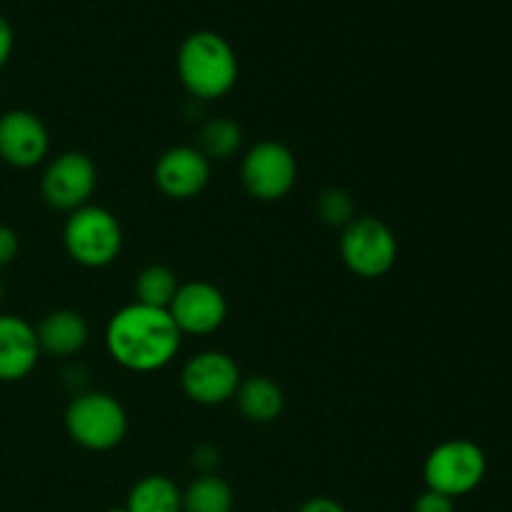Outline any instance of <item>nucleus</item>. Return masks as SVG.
<instances>
[{"label":"nucleus","instance_id":"1","mask_svg":"<svg viewBox=\"0 0 512 512\" xmlns=\"http://www.w3.org/2000/svg\"><path fill=\"white\" fill-rule=\"evenodd\" d=\"M180 338L183 333L168 310L143 303L118 310L105 330V345L115 363L135 373L165 368L180 350Z\"/></svg>","mask_w":512,"mask_h":512},{"label":"nucleus","instance_id":"17","mask_svg":"<svg viewBox=\"0 0 512 512\" xmlns=\"http://www.w3.org/2000/svg\"><path fill=\"white\" fill-rule=\"evenodd\" d=\"M233 510V490L223 478L203 475L188 485L183 493V512H230Z\"/></svg>","mask_w":512,"mask_h":512},{"label":"nucleus","instance_id":"23","mask_svg":"<svg viewBox=\"0 0 512 512\" xmlns=\"http://www.w3.org/2000/svg\"><path fill=\"white\" fill-rule=\"evenodd\" d=\"M10 53H13V28H10L8 20L0 15V68L8 63Z\"/></svg>","mask_w":512,"mask_h":512},{"label":"nucleus","instance_id":"15","mask_svg":"<svg viewBox=\"0 0 512 512\" xmlns=\"http://www.w3.org/2000/svg\"><path fill=\"white\" fill-rule=\"evenodd\" d=\"M238 408L250 423H273L283 413V390L278 383H273L265 375L258 378H250L245 383H240L238 388Z\"/></svg>","mask_w":512,"mask_h":512},{"label":"nucleus","instance_id":"5","mask_svg":"<svg viewBox=\"0 0 512 512\" xmlns=\"http://www.w3.org/2000/svg\"><path fill=\"white\" fill-rule=\"evenodd\" d=\"M65 428L78 445L88 450H110L125 438L128 418L113 395L85 393L68 405Z\"/></svg>","mask_w":512,"mask_h":512},{"label":"nucleus","instance_id":"19","mask_svg":"<svg viewBox=\"0 0 512 512\" xmlns=\"http://www.w3.org/2000/svg\"><path fill=\"white\" fill-rule=\"evenodd\" d=\"M240 143H243V130L230 118H215L200 130V153L205 158H230L233 153H238Z\"/></svg>","mask_w":512,"mask_h":512},{"label":"nucleus","instance_id":"10","mask_svg":"<svg viewBox=\"0 0 512 512\" xmlns=\"http://www.w3.org/2000/svg\"><path fill=\"white\" fill-rule=\"evenodd\" d=\"M168 313L180 333L208 335L225 323L228 303L215 285L198 280V283L180 285Z\"/></svg>","mask_w":512,"mask_h":512},{"label":"nucleus","instance_id":"22","mask_svg":"<svg viewBox=\"0 0 512 512\" xmlns=\"http://www.w3.org/2000/svg\"><path fill=\"white\" fill-rule=\"evenodd\" d=\"M18 235H15L13 228H8V225H0V268H5V265H10L15 260V255H18Z\"/></svg>","mask_w":512,"mask_h":512},{"label":"nucleus","instance_id":"6","mask_svg":"<svg viewBox=\"0 0 512 512\" xmlns=\"http://www.w3.org/2000/svg\"><path fill=\"white\" fill-rule=\"evenodd\" d=\"M345 265L360 278H380L398 258V240L393 230L378 218H355L340 238Z\"/></svg>","mask_w":512,"mask_h":512},{"label":"nucleus","instance_id":"18","mask_svg":"<svg viewBox=\"0 0 512 512\" xmlns=\"http://www.w3.org/2000/svg\"><path fill=\"white\" fill-rule=\"evenodd\" d=\"M178 278L170 268L165 265H150L135 280V295H138V303L150 305V308L168 310L173 303L175 293H178Z\"/></svg>","mask_w":512,"mask_h":512},{"label":"nucleus","instance_id":"4","mask_svg":"<svg viewBox=\"0 0 512 512\" xmlns=\"http://www.w3.org/2000/svg\"><path fill=\"white\" fill-rule=\"evenodd\" d=\"M488 460L485 453L470 440H448L428 455L423 478L428 490L448 498L468 495L483 483Z\"/></svg>","mask_w":512,"mask_h":512},{"label":"nucleus","instance_id":"20","mask_svg":"<svg viewBox=\"0 0 512 512\" xmlns=\"http://www.w3.org/2000/svg\"><path fill=\"white\" fill-rule=\"evenodd\" d=\"M318 215L330 228H348L355 220V205L345 190L330 188L318 198Z\"/></svg>","mask_w":512,"mask_h":512},{"label":"nucleus","instance_id":"11","mask_svg":"<svg viewBox=\"0 0 512 512\" xmlns=\"http://www.w3.org/2000/svg\"><path fill=\"white\" fill-rule=\"evenodd\" d=\"M48 153V130L28 110L0 115V158L13 168H33Z\"/></svg>","mask_w":512,"mask_h":512},{"label":"nucleus","instance_id":"7","mask_svg":"<svg viewBox=\"0 0 512 512\" xmlns=\"http://www.w3.org/2000/svg\"><path fill=\"white\" fill-rule=\"evenodd\" d=\"M298 178V165L285 145L265 140L248 150L243 160V185L255 200L273 203L285 198Z\"/></svg>","mask_w":512,"mask_h":512},{"label":"nucleus","instance_id":"13","mask_svg":"<svg viewBox=\"0 0 512 512\" xmlns=\"http://www.w3.org/2000/svg\"><path fill=\"white\" fill-rule=\"evenodd\" d=\"M40 355L38 335L15 315H0V380H23L35 368Z\"/></svg>","mask_w":512,"mask_h":512},{"label":"nucleus","instance_id":"24","mask_svg":"<svg viewBox=\"0 0 512 512\" xmlns=\"http://www.w3.org/2000/svg\"><path fill=\"white\" fill-rule=\"evenodd\" d=\"M193 463L198 465V468L203 470V473H208V470H213L215 465H218V450L210 448V445H203V448L195 450Z\"/></svg>","mask_w":512,"mask_h":512},{"label":"nucleus","instance_id":"8","mask_svg":"<svg viewBox=\"0 0 512 512\" xmlns=\"http://www.w3.org/2000/svg\"><path fill=\"white\" fill-rule=\"evenodd\" d=\"M98 183L93 160L83 153H63L48 165L43 175V198L55 210H78L88 205Z\"/></svg>","mask_w":512,"mask_h":512},{"label":"nucleus","instance_id":"16","mask_svg":"<svg viewBox=\"0 0 512 512\" xmlns=\"http://www.w3.org/2000/svg\"><path fill=\"white\" fill-rule=\"evenodd\" d=\"M128 512H183V493L165 475H148L130 490Z\"/></svg>","mask_w":512,"mask_h":512},{"label":"nucleus","instance_id":"3","mask_svg":"<svg viewBox=\"0 0 512 512\" xmlns=\"http://www.w3.org/2000/svg\"><path fill=\"white\" fill-rule=\"evenodd\" d=\"M65 250L85 268H103L118 258L123 248V230L118 218L98 205L73 210L63 230Z\"/></svg>","mask_w":512,"mask_h":512},{"label":"nucleus","instance_id":"14","mask_svg":"<svg viewBox=\"0 0 512 512\" xmlns=\"http://www.w3.org/2000/svg\"><path fill=\"white\" fill-rule=\"evenodd\" d=\"M35 335H38L40 350H45L48 355H58V358H68L85 345L88 325H85L83 315H78L75 310H55V313L45 315Z\"/></svg>","mask_w":512,"mask_h":512},{"label":"nucleus","instance_id":"25","mask_svg":"<svg viewBox=\"0 0 512 512\" xmlns=\"http://www.w3.org/2000/svg\"><path fill=\"white\" fill-rule=\"evenodd\" d=\"M298 512H345V508L330 498H313L308 500V503H305Z\"/></svg>","mask_w":512,"mask_h":512},{"label":"nucleus","instance_id":"12","mask_svg":"<svg viewBox=\"0 0 512 512\" xmlns=\"http://www.w3.org/2000/svg\"><path fill=\"white\" fill-rule=\"evenodd\" d=\"M210 163L200 150L195 148H170L168 153L160 155L155 165V183L160 193L173 200L195 198L200 190L208 185Z\"/></svg>","mask_w":512,"mask_h":512},{"label":"nucleus","instance_id":"9","mask_svg":"<svg viewBox=\"0 0 512 512\" xmlns=\"http://www.w3.org/2000/svg\"><path fill=\"white\" fill-rule=\"evenodd\" d=\"M185 395L200 405H220L240 388V368L230 355L208 350L188 360L180 375Z\"/></svg>","mask_w":512,"mask_h":512},{"label":"nucleus","instance_id":"21","mask_svg":"<svg viewBox=\"0 0 512 512\" xmlns=\"http://www.w3.org/2000/svg\"><path fill=\"white\" fill-rule=\"evenodd\" d=\"M413 512H455L453 498L448 495H440L435 490H425L418 500H415Z\"/></svg>","mask_w":512,"mask_h":512},{"label":"nucleus","instance_id":"2","mask_svg":"<svg viewBox=\"0 0 512 512\" xmlns=\"http://www.w3.org/2000/svg\"><path fill=\"white\" fill-rule=\"evenodd\" d=\"M178 75L193 98H223L238 80L233 45L213 30L188 35L178 50Z\"/></svg>","mask_w":512,"mask_h":512},{"label":"nucleus","instance_id":"26","mask_svg":"<svg viewBox=\"0 0 512 512\" xmlns=\"http://www.w3.org/2000/svg\"><path fill=\"white\" fill-rule=\"evenodd\" d=\"M108 512H128L125 508H113V510H108Z\"/></svg>","mask_w":512,"mask_h":512},{"label":"nucleus","instance_id":"27","mask_svg":"<svg viewBox=\"0 0 512 512\" xmlns=\"http://www.w3.org/2000/svg\"><path fill=\"white\" fill-rule=\"evenodd\" d=\"M0 298H3V283H0Z\"/></svg>","mask_w":512,"mask_h":512}]
</instances>
